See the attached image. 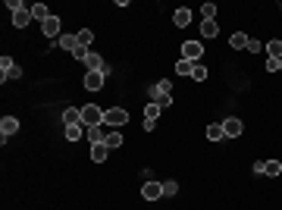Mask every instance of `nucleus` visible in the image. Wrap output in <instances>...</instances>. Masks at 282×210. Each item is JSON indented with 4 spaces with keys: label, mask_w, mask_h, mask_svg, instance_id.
<instances>
[{
    "label": "nucleus",
    "mask_w": 282,
    "mask_h": 210,
    "mask_svg": "<svg viewBox=\"0 0 282 210\" xmlns=\"http://www.w3.org/2000/svg\"><path fill=\"white\" fill-rule=\"evenodd\" d=\"M104 116H107V110H100L97 104H85V107H82V126L85 129L104 126Z\"/></svg>",
    "instance_id": "nucleus-1"
},
{
    "label": "nucleus",
    "mask_w": 282,
    "mask_h": 210,
    "mask_svg": "<svg viewBox=\"0 0 282 210\" xmlns=\"http://www.w3.org/2000/svg\"><path fill=\"white\" fill-rule=\"evenodd\" d=\"M104 122H107L110 129H119V126H125V122H129V110H123V107H113V110H107Z\"/></svg>",
    "instance_id": "nucleus-2"
},
{
    "label": "nucleus",
    "mask_w": 282,
    "mask_h": 210,
    "mask_svg": "<svg viewBox=\"0 0 282 210\" xmlns=\"http://www.w3.org/2000/svg\"><path fill=\"white\" fill-rule=\"evenodd\" d=\"M182 57L191 60V63H198L201 57H204V44H201V41H185L182 44Z\"/></svg>",
    "instance_id": "nucleus-3"
},
{
    "label": "nucleus",
    "mask_w": 282,
    "mask_h": 210,
    "mask_svg": "<svg viewBox=\"0 0 282 210\" xmlns=\"http://www.w3.org/2000/svg\"><path fill=\"white\" fill-rule=\"evenodd\" d=\"M141 198H144V201L163 198V182H144V188H141Z\"/></svg>",
    "instance_id": "nucleus-4"
},
{
    "label": "nucleus",
    "mask_w": 282,
    "mask_h": 210,
    "mask_svg": "<svg viewBox=\"0 0 282 210\" xmlns=\"http://www.w3.org/2000/svg\"><path fill=\"white\" fill-rule=\"evenodd\" d=\"M223 132H226V138H238V135L245 132V126H241V120L229 116V120H223Z\"/></svg>",
    "instance_id": "nucleus-5"
},
{
    "label": "nucleus",
    "mask_w": 282,
    "mask_h": 210,
    "mask_svg": "<svg viewBox=\"0 0 282 210\" xmlns=\"http://www.w3.org/2000/svg\"><path fill=\"white\" fill-rule=\"evenodd\" d=\"M104 82H107V72H88V75H85V88L88 91H100Z\"/></svg>",
    "instance_id": "nucleus-6"
},
{
    "label": "nucleus",
    "mask_w": 282,
    "mask_h": 210,
    "mask_svg": "<svg viewBox=\"0 0 282 210\" xmlns=\"http://www.w3.org/2000/svg\"><path fill=\"white\" fill-rule=\"evenodd\" d=\"M0 132H3V141L10 138V135L19 132V120L16 116H3V122H0Z\"/></svg>",
    "instance_id": "nucleus-7"
},
{
    "label": "nucleus",
    "mask_w": 282,
    "mask_h": 210,
    "mask_svg": "<svg viewBox=\"0 0 282 210\" xmlns=\"http://www.w3.org/2000/svg\"><path fill=\"white\" fill-rule=\"evenodd\" d=\"M41 31H44L47 38H57V35H60V19H57V16H50L47 22H41ZM57 41H60V38H57Z\"/></svg>",
    "instance_id": "nucleus-8"
},
{
    "label": "nucleus",
    "mask_w": 282,
    "mask_h": 210,
    "mask_svg": "<svg viewBox=\"0 0 282 210\" xmlns=\"http://www.w3.org/2000/svg\"><path fill=\"white\" fill-rule=\"evenodd\" d=\"M63 126H82V110H76V107L63 110Z\"/></svg>",
    "instance_id": "nucleus-9"
},
{
    "label": "nucleus",
    "mask_w": 282,
    "mask_h": 210,
    "mask_svg": "<svg viewBox=\"0 0 282 210\" xmlns=\"http://www.w3.org/2000/svg\"><path fill=\"white\" fill-rule=\"evenodd\" d=\"M226 132H223V122H213V126H207V141H223Z\"/></svg>",
    "instance_id": "nucleus-10"
},
{
    "label": "nucleus",
    "mask_w": 282,
    "mask_h": 210,
    "mask_svg": "<svg viewBox=\"0 0 282 210\" xmlns=\"http://www.w3.org/2000/svg\"><path fill=\"white\" fill-rule=\"evenodd\" d=\"M29 22H31V10H19V13H13V25H16V29H25Z\"/></svg>",
    "instance_id": "nucleus-11"
},
{
    "label": "nucleus",
    "mask_w": 282,
    "mask_h": 210,
    "mask_svg": "<svg viewBox=\"0 0 282 210\" xmlns=\"http://www.w3.org/2000/svg\"><path fill=\"white\" fill-rule=\"evenodd\" d=\"M172 22H176L179 29H185V25L191 22V10H185V6H182V10H176V13H172Z\"/></svg>",
    "instance_id": "nucleus-12"
},
{
    "label": "nucleus",
    "mask_w": 282,
    "mask_h": 210,
    "mask_svg": "<svg viewBox=\"0 0 282 210\" xmlns=\"http://www.w3.org/2000/svg\"><path fill=\"white\" fill-rule=\"evenodd\" d=\"M57 47H63V50H69V54H72V50L78 47V38H76V35H60Z\"/></svg>",
    "instance_id": "nucleus-13"
},
{
    "label": "nucleus",
    "mask_w": 282,
    "mask_h": 210,
    "mask_svg": "<svg viewBox=\"0 0 282 210\" xmlns=\"http://www.w3.org/2000/svg\"><path fill=\"white\" fill-rule=\"evenodd\" d=\"M201 35H207V38L219 35V25H217V19H204V22H201Z\"/></svg>",
    "instance_id": "nucleus-14"
},
{
    "label": "nucleus",
    "mask_w": 282,
    "mask_h": 210,
    "mask_svg": "<svg viewBox=\"0 0 282 210\" xmlns=\"http://www.w3.org/2000/svg\"><path fill=\"white\" fill-rule=\"evenodd\" d=\"M107 150H110L107 144H91V160L94 163H104L107 160Z\"/></svg>",
    "instance_id": "nucleus-15"
},
{
    "label": "nucleus",
    "mask_w": 282,
    "mask_h": 210,
    "mask_svg": "<svg viewBox=\"0 0 282 210\" xmlns=\"http://www.w3.org/2000/svg\"><path fill=\"white\" fill-rule=\"evenodd\" d=\"M266 54H270V60H282V41L279 38H273V41L266 44Z\"/></svg>",
    "instance_id": "nucleus-16"
},
{
    "label": "nucleus",
    "mask_w": 282,
    "mask_h": 210,
    "mask_svg": "<svg viewBox=\"0 0 282 210\" xmlns=\"http://www.w3.org/2000/svg\"><path fill=\"white\" fill-rule=\"evenodd\" d=\"M50 16H53V13L47 10L44 3H35V6H31V19H41V22H47V19H50Z\"/></svg>",
    "instance_id": "nucleus-17"
},
{
    "label": "nucleus",
    "mask_w": 282,
    "mask_h": 210,
    "mask_svg": "<svg viewBox=\"0 0 282 210\" xmlns=\"http://www.w3.org/2000/svg\"><path fill=\"white\" fill-rule=\"evenodd\" d=\"M104 138H107L104 126H94V129H88V141H91V144H104Z\"/></svg>",
    "instance_id": "nucleus-18"
},
{
    "label": "nucleus",
    "mask_w": 282,
    "mask_h": 210,
    "mask_svg": "<svg viewBox=\"0 0 282 210\" xmlns=\"http://www.w3.org/2000/svg\"><path fill=\"white\" fill-rule=\"evenodd\" d=\"M264 176H282V163L279 160H264Z\"/></svg>",
    "instance_id": "nucleus-19"
},
{
    "label": "nucleus",
    "mask_w": 282,
    "mask_h": 210,
    "mask_svg": "<svg viewBox=\"0 0 282 210\" xmlns=\"http://www.w3.org/2000/svg\"><path fill=\"white\" fill-rule=\"evenodd\" d=\"M104 144H107V148H119V144H123L119 129H110V132H107V138H104Z\"/></svg>",
    "instance_id": "nucleus-20"
},
{
    "label": "nucleus",
    "mask_w": 282,
    "mask_h": 210,
    "mask_svg": "<svg viewBox=\"0 0 282 210\" xmlns=\"http://www.w3.org/2000/svg\"><path fill=\"white\" fill-rule=\"evenodd\" d=\"M232 50H248V35L245 31H235L232 35Z\"/></svg>",
    "instance_id": "nucleus-21"
},
{
    "label": "nucleus",
    "mask_w": 282,
    "mask_h": 210,
    "mask_svg": "<svg viewBox=\"0 0 282 210\" xmlns=\"http://www.w3.org/2000/svg\"><path fill=\"white\" fill-rule=\"evenodd\" d=\"M76 38H78V44H82V47H91L94 31H91V29H82V31H76Z\"/></svg>",
    "instance_id": "nucleus-22"
},
{
    "label": "nucleus",
    "mask_w": 282,
    "mask_h": 210,
    "mask_svg": "<svg viewBox=\"0 0 282 210\" xmlns=\"http://www.w3.org/2000/svg\"><path fill=\"white\" fill-rule=\"evenodd\" d=\"M176 72H179V75H191V72H194V63H191V60H185V57H182V60L176 63Z\"/></svg>",
    "instance_id": "nucleus-23"
},
{
    "label": "nucleus",
    "mask_w": 282,
    "mask_h": 210,
    "mask_svg": "<svg viewBox=\"0 0 282 210\" xmlns=\"http://www.w3.org/2000/svg\"><path fill=\"white\" fill-rule=\"evenodd\" d=\"M82 132H85V126H66V138H69V141H78Z\"/></svg>",
    "instance_id": "nucleus-24"
},
{
    "label": "nucleus",
    "mask_w": 282,
    "mask_h": 210,
    "mask_svg": "<svg viewBox=\"0 0 282 210\" xmlns=\"http://www.w3.org/2000/svg\"><path fill=\"white\" fill-rule=\"evenodd\" d=\"M6 78H22V66H19V63H13V66L3 72V82H6Z\"/></svg>",
    "instance_id": "nucleus-25"
},
{
    "label": "nucleus",
    "mask_w": 282,
    "mask_h": 210,
    "mask_svg": "<svg viewBox=\"0 0 282 210\" xmlns=\"http://www.w3.org/2000/svg\"><path fill=\"white\" fill-rule=\"evenodd\" d=\"M176 192H179V182L166 179V182H163V195H166V198H172V195H176Z\"/></svg>",
    "instance_id": "nucleus-26"
},
{
    "label": "nucleus",
    "mask_w": 282,
    "mask_h": 210,
    "mask_svg": "<svg viewBox=\"0 0 282 210\" xmlns=\"http://www.w3.org/2000/svg\"><path fill=\"white\" fill-rule=\"evenodd\" d=\"M157 116H160V107H157V104H147V107H144V120H157Z\"/></svg>",
    "instance_id": "nucleus-27"
},
{
    "label": "nucleus",
    "mask_w": 282,
    "mask_h": 210,
    "mask_svg": "<svg viewBox=\"0 0 282 210\" xmlns=\"http://www.w3.org/2000/svg\"><path fill=\"white\" fill-rule=\"evenodd\" d=\"M191 78H194V82H204V78H207V69L201 66V63H194V72H191Z\"/></svg>",
    "instance_id": "nucleus-28"
},
{
    "label": "nucleus",
    "mask_w": 282,
    "mask_h": 210,
    "mask_svg": "<svg viewBox=\"0 0 282 210\" xmlns=\"http://www.w3.org/2000/svg\"><path fill=\"white\" fill-rule=\"evenodd\" d=\"M201 13H204V19H217V6H213V3H204Z\"/></svg>",
    "instance_id": "nucleus-29"
},
{
    "label": "nucleus",
    "mask_w": 282,
    "mask_h": 210,
    "mask_svg": "<svg viewBox=\"0 0 282 210\" xmlns=\"http://www.w3.org/2000/svg\"><path fill=\"white\" fill-rule=\"evenodd\" d=\"M88 54H91V50H88V47H82V44L72 50V57H76V60H82V63H85V57H88Z\"/></svg>",
    "instance_id": "nucleus-30"
},
{
    "label": "nucleus",
    "mask_w": 282,
    "mask_h": 210,
    "mask_svg": "<svg viewBox=\"0 0 282 210\" xmlns=\"http://www.w3.org/2000/svg\"><path fill=\"white\" fill-rule=\"evenodd\" d=\"M6 10H13V13H19V10H25V6H22V0H10V3H6Z\"/></svg>",
    "instance_id": "nucleus-31"
},
{
    "label": "nucleus",
    "mask_w": 282,
    "mask_h": 210,
    "mask_svg": "<svg viewBox=\"0 0 282 210\" xmlns=\"http://www.w3.org/2000/svg\"><path fill=\"white\" fill-rule=\"evenodd\" d=\"M248 50H251V54H260V41H254V38H248Z\"/></svg>",
    "instance_id": "nucleus-32"
},
{
    "label": "nucleus",
    "mask_w": 282,
    "mask_h": 210,
    "mask_svg": "<svg viewBox=\"0 0 282 210\" xmlns=\"http://www.w3.org/2000/svg\"><path fill=\"white\" fill-rule=\"evenodd\" d=\"M266 72H279V60H266Z\"/></svg>",
    "instance_id": "nucleus-33"
},
{
    "label": "nucleus",
    "mask_w": 282,
    "mask_h": 210,
    "mask_svg": "<svg viewBox=\"0 0 282 210\" xmlns=\"http://www.w3.org/2000/svg\"><path fill=\"white\" fill-rule=\"evenodd\" d=\"M279 69H282V60H279Z\"/></svg>",
    "instance_id": "nucleus-34"
}]
</instances>
